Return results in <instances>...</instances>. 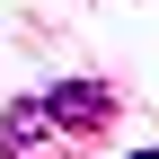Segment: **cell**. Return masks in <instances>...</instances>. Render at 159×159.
<instances>
[{
    "label": "cell",
    "instance_id": "obj_2",
    "mask_svg": "<svg viewBox=\"0 0 159 159\" xmlns=\"http://www.w3.org/2000/svg\"><path fill=\"white\" fill-rule=\"evenodd\" d=\"M133 159H159V150H133Z\"/></svg>",
    "mask_w": 159,
    "mask_h": 159
},
{
    "label": "cell",
    "instance_id": "obj_1",
    "mask_svg": "<svg viewBox=\"0 0 159 159\" xmlns=\"http://www.w3.org/2000/svg\"><path fill=\"white\" fill-rule=\"evenodd\" d=\"M35 106H44V124H62V133H106L115 97L97 89V80H62V89H44Z\"/></svg>",
    "mask_w": 159,
    "mask_h": 159
}]
</instances>
